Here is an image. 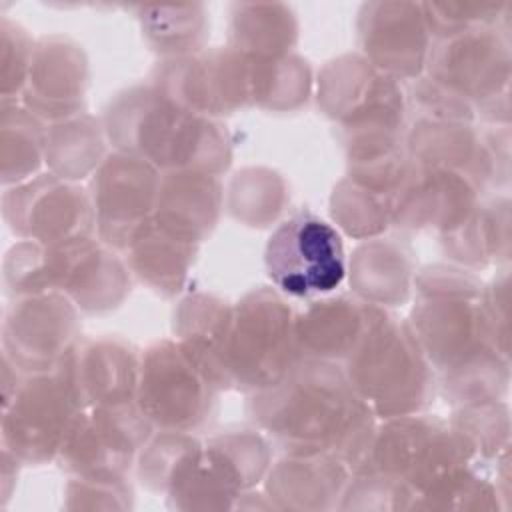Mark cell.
I'll use <instances>...</instances> for the list:
<instances>
[{
    "label": "cell",
    "mask_w": 512,
    "mask_h": 512,
    "mask_svg": "<svg viewBox=\"0 0 512 512\" xmlns=\"http://www.w3.org/2000/svg\"><path fill=\"white\" fill-rule=\"evenodd\" d=\"M478 204L480 188L472 178L416 162L390 196L394 226L410 232H436L440 238L460 228Z\"/></svg>",
    "instance_id": "cell-21"
},
{
    "label": "cell",
    "mask_w": 512,
    "mask_h": 512,
    "mask_svg": "<svg viewBox=\"0 0 512 512\" xmlns=\"http://www.w3.org/2000/svg\"><path fill=\"white\" fill-rule=\"evenodd\" d=\"M264 268L290 298L330 296L346 278L348 260L338 230L310 210L276 226L264 248Z\"/></svg>",
    "instance_id": "cell-9"
},
{
    "label": "cell",
    "mask_w": 512,
    "mask_h": 512,
    "mask_svg": "<svg viewBox=\"0 0 512 512\" xmlns=\"http://www.w3.org/2000/svg\"><path fill=\"white\" fill-rule=\"evenodd\" d=\"M80 338V310L58 292L12 296L2 322V356L22 374L52 372Z\"/></svg>",
    "instance_id": "cell-18"
},
{
    "label": "cell",
    "mask_w": 512,
    "mask_h": 512,
    "mask_svg": "<svg viewBox=\"0 0 512 512\" xmlns=\"http://www.w3.org/2000/svg\"><path fill=\"white\" fill-rule=\"evenodd\" d=\"M416 304L406 320L436 374L504 348L484 310V282L472 270L434 264L414 276Z\"/></svg>",
    "instance_id": "cell-4"
},
{
    "label": "cell",
    "mask_w": 512,
    "mask_h": 512,
    "mask_svg": "<svg viewBox=\"0 0 512 512\" xmlns=\"http://www.w3.org/2000/svg\"><path fill=\"white\" fill-rule=\"evenodd\" d=\"M222 206L224 192L218 176L194 170L164 172L152 220L200 246L216 228Z\"/></svg>",
    "instance_id": "cell-25"
},
{
    "label": "cell",
    "mask_w": 512,
    "mask_h": 512,
    "mask_svg": "<svg viewBox=\"0 0 512 512\" xmlns=\"http://www.w3.org/2000/svg\"><path fill=\"white\" fill-rule=\"evenodd\" d=\"M356 30L362 56L386 76L414 82L424 74L432 34L420 2H366Z\"/></svg>",
    "instance_id": "cell-20"
},
{
    "label": "cell",
    "mask_w": 512,
    "mask_h": 512,
    "mask_svg": "<svg viewBox=\"0 0 512 512\" xmlns=\"http://www.w3.org/2000/svg\"><path fill=\"white\" fill-rule=\"evenodd\" d=\"M288 200L280 174L268 168H244L228 186V210L246 226H270Z\"/></svg>",
    "instance_id": "cell-35"
},
{
    "label": "cell",
    "mask_w": 512,
    "mask_h": 512,
    "mask_svg": "<svg viewBox=\"0 0 512 512\" xmlns=\"http://www.w3.org/2000/svg\"><path fill=\"white\" fill-rule=\"evenodd\" d=\"M142 36L164 60L190 56L202 50L208 36L204 4L140 6L136 8Z\"/></svg>",
    "instance_id": "cell-33"
},
{
    "label": "cell",
    "mask_w": 512,
    "mask_h": 512,
    "mask_svg": "<svg viewBox=\"0 0 512 512\" xmlns=\"http://www.w3.org/2000/svg\"><path fill=\"white\" fill-rule=\"evenodd\" d=\"M444 252L466 268H484L508 260L510 254V202L498 198L478 204L470 218L454 232L442 236Z\"/></svg>",
    "instance_id": "cell-31"
},
{
    "label": "cell",
    "mask_w": 512,
    "mask_h": 512,
    "mask_svg": "<svg viewBox=\"0 0 512 512\" xmlns=\"http://www.w3.org/2000/svg\"><path fill=\"white\" fill-rule=\"evenodd\" d=\"M440 378L442 392L454 408L504 400L510 382V356L492 350L450 372L440 374Z\"/></svg>",
    "instance_id": "cell-36"
},
{
    "label": "cell",
    "mask_w": 512,
    "mask_h": 512,
    "mask_svg": "<svg viewBox=\"0 0 512 512\" xmlns=\"http://www.w3.org/2000/svg\"><path fill=\"white\" fill-rule=\"evenodd\" d=\"M218 392L176 340H158L142 352L136 406L154 430H200L212 420Z\"/></svg>",
    "instance_id": "cell-11"
},
{
    "label": "cell",
    "mask_w": 512,
    "mask_h": 512,
    "mask_svg": "<svg viewBox=\"0 0 512 512\" xmlns=\"http://www.w3.org/2000/svg\"><path fill=\"white\" fill-rule=\"evenodd\" d=\"M434 38H444L460 30L484 24L508 22V2H420Z\"/></svg>",
    "instance_id": "cell-40"
},
{
    "label": "cell",
    "mask_w": 512,
    "mask_h": 512,
    "mask_svg": "<svg viewBox=\"0 0 512 512\" xmlns=\"http://www.w3.org/2000/svg\"><path fill=\"white\" fill-rule=\"evenodd\" d=\"M470 460L468 448L448 422L418 412L376 424L362 468L402 480L418 498L434 482Z\"/></svg>",
    "instance_id": "cell-10"
},
{
    "label": "cell",
    "mask_w": 512,
    "mask_h": 512,
    "mask_svg": "<svg viewBox=\"0 0 512 512\" xmlns=\"http://www.w3.org/2000/svg\"><path fill=\"white\" fill-rule=\"evenodd\" d=\"M196 436L188 432L158 430L138 454V478L152 492H166L168 482L182 456L196 444Z\"/></svg>",
    "instance_id": "cell-41"
},
{
    "label": "cell",
    "mask_w": 512,
    "mask_h": 512,
    "mask_svg": "<svg viewBox=\"0 0 512 512\" xmlns=\"http://www.w3.org/2000/svg\"><path fill=\"white\" fill-rule=\"evenodd\" d=\"M342 368L378 420L424 412L436 394V372L408 322L386 308Z\"/></svg>",
    "instance_id": "cell-5"
},
{
    "label": "cell",
    "mask_w": 512,
    "mask_h": 512,
    "mask_svg": "<svg viewBox=\"0 0 512 512\" xmlns=\"http://www.w3.org/2000/svg\"><path fill=\"white\" fill-rule=\"evenodd\" d=\"M64 496V506L70 510H126L134 504V492L126 478L72 476Z\"/></svg>",
    "instance_id": "cell-43"
},
{
    "label": "cell",
    "mask_w": 512,
    "mask_h": 512,
    "mask_svg": "<svg viewBox=\"0 0 512 512\" xmlns=\"http://www.w3.org/2000/svg\"><path fill=\"white\" fill-rule=\"evenodd\" d=\"M384 308L356 296H322L296 314L302 358L346 362Z\"/></svg>",
    "instance_id": "cell-23"
},
{
    "label": "cell",
    "mask_w": 512,
    "mask_h": 512,
    "mask_svg": "<svg viewBox=\"0 0 512 512\" xmlns=\"http://www.w3.org/2000/svg\"><path fill=\"white\" fill-rule=\"evenodd\" d=\"M154 428L136 402L82 410L58 462L70 476L126 478Z\"/></svg>",
    "instance_id": "cell-15"
},
{
    "label": "cell",
    "mask_w": 512,
    "mask_h": 512,
    "mask_svg": "<svg viewBox=\"0 0 512 512\" xmlns=\"http://www.w3.org/2000/svg\"><path fill=\"white\" fill-rule=\"evenodd\" d=\"M108 142L164 172L220 176L232 162L226 126L178 106L152 82L120 92L102 118Z\"/></svg>",
    "instance_id": "cell-2"
},
{
    "label": "cell",
    "mask_w": 512,
    "mask_h": 512,
    "mask_svg": "<svg viewBox=\"0 0 512 512\" xmlns=\"http://www.w3.org/2000/svg\"><path fill=\"white\" fill-rule=\"evenodd\" d=\"M162 172L150 162L114 150L90 176L96 236L116 252L154 216Z\"/></svg>",
    "instance_id": "cell-17"
},
{
    "label": "cell",
    "mask_w": 512,
    "mask_h": 512,
    "mask_svg": "<svg viewBox=\"0 0 512 512\" xmlns=\"http://www.w3.org/2000/svg\"><path fill=\"white\" fill-rule=\"evenodd\" d=\"M0 76H2V102H22L26 90L36 40L26 28L10 18L0 24Z\"/></svg>",
    "instance_id": "cell-42"
},
{
    "label": "cell",
    "mask_w": 512,
    "mask_h": 512,
    "mask_svg": "<svg viewBox=\"0 0 512 512\" xmlns=\"http://www.w3.org/2000/svg\"><path fill=\"white\" fill-rule=\"evenodd\" d=\"M152 84L178 106L208 118L254 106L252 56L232 46L162 60Z\"/></svg>",
    "instance_id": "cell-14"
},
{
    "label": "cell",
    "mask_w": 512,
    "mask_h": 512,
    "mask_svg": "<svg viewBox=\"0 0 512 512\" xmlns=\"http://www.w3.org/2000/svg\"><path fill=\"white\" fill-rule=\"evenodd\" d=\"M334 222L356 240L378 238L392 224L390 198L344 178L332 192Z\"/></svg>",
    "instance_id": "cell-38"
},
{
    "label": "cell",
    "mask_w": 512,
    "mask_h": 512,
    "mask_svg": "<svg viewBox=\"0 0 512 512\" xmlns=\"http://www.w3.org/2000/svg\"><path fill=\"white\" fill-rule=\"evenodd\" d=\"M82 410L56 370L22 374L2 400V448L22 464L56 460Z\"/></svg>",
    "instance_id": "cell-12"
},
{
    "label": "cell",
    "mask_w": 512,
    "mask_h": 512,
    "mask_svg": "<svg viewBox=\"0 0 512 512\" xmlns=\"http://www.w3.org/2000/svg\"><path fill=\"white\" fill-rule=\"evenodd\" d=\"M348 278L356 298L380 308L402 306L414 288V258L394 238L364 240L348 260Z\"/></svg>",
    "instance_id": "cell-27"
},
{
    "label": "cell",
    "mask_w": 512,
    "mask_h": 512,
    "mask_svg": "<svg viewBox=\"0 0 512 512\" xmlns=\"http://www.w3.org/2000/svg\"><path fill=\"white\" fill-rule=\"evenodd\" d=\"M272 464L270 442L258 430H230L196 444L178 462L168 506L178 510L234 508L242 492L262 482Z\"/></svg>",
    "instance_id": "cell-7"
},
{
    "label": "cell",
    "mask_w": 512,
    "mask_h": 512,
    "mask_svg": "<svg viewBox=\"0 0 512 512\" xmlns=\"http://www.w3.org/2000/svg\"><path fill=\"white\" fill-rule=\"evenodd\" d=\"M2 216L20 240L44 246L94 236L96 220L90 192L78 182L38 174L2 194Z\"/></svg>",
    "instance_id": "cell-16"
},
{
    "label": "cell",
    "mask_w": 512,
    "mask_h": 512,
    "mask_svg": "<svg viewBox=\"0 0 512 512\" xmlns=\"http://www.w3.org/2000/svg\"><path fill=\"white\" fill-rule=\"evenodd\" d=\"M248 414L286 454H330L352 472L368 458L378 418L336 362L302 358L276 386L250 394Z\"/></svg>",
    "instance_id": "cell-1"
},
{
    "label": "cell",
    "mask_w": 512,
    "mask_h": 512,
    "mask_svg": "<svg viewBox=\"0 0 512 512\" xmlns=\"http://www.w3.org/2000/svg\"><path fill=\"white\" fill-rule=\"evenodd\" d=\"M318 104L344 136L404 134L408 104L400 82L380 72L362 54H342L322 68Z\"/></svg>",
    "instance_id": "cell-13"
},
{
    "label": "cell",
    "mask_w": 512,
    "mask_h": 512,
    "mask_svg": "<svg viewBox=\"0 0 512 512\" xmlns=\"http://www.w3.org/2000/svg\"><path fill=\"white\" fill-rule=\"evenodd\" d=\"M422 76L466 100L476 114L496 126V112L508 118V26L484 24L434 38Z\"/></svg>",
    "instance_id": "cell-8"
},
{
    "label": "cell",
    "mask_w": 512,
    "mask_h": 512,
    "mask_svg": "<svg viewBox=\"0 0 512 512\" xmlns=\"http://www.w3.org/2000/svg\"><path fill=\"white\" fill-rule=\"evenodd\" d=\"M140 362L142 352L118 336H80L54 370L88 410L136 402Z\"/></svg>",
    "instance_id": "cell-19"
},
{
    "label": "cell",
    "mask_w": 512,
    "mask_h": 512,
    "mask_svg": "<svg viewBox=\"0 0 512 512\" xmlns=\"http://www.w3.org/2000/svg\"><path fill=\"white\" fill-rule=\"evenodd\" d=\"M196 254L198 244L164 230L150 218L124 250V260L150 290L160 296H174L182 290Z\"/></svg>",
    "instance_id": "cell-28"
},
{
    "label": "cell",
    "mask_w": 512,
    "mask_h": 512,
    "mask_svg": "<svg viewBox=\"0 0 512 512\" xmlns=\"http://www.w3.org/2000/svg\"><path fill=\"white\" fill-rule=\"evenodd\" d=\"M416 494L402 480L378 470L362 468L352 472L338 508L350 510H412Z\"/></svg>",
    "instance_id": "cell-39"
},
{
    "label": "cell",
    "mask_w": 512,
    "mask_h": 512,
    "mask_svg": "<svg viewBox=\"0 0 512 512\" xmlns=\"http://www.w3.org/2000/svg\"><path fill=\"white\" fill-rule=\"evenodd\" d=\"M130 268L98 236L54 246L18 240L4 258V286L10 296L58 292L80 312L116 310L130 294Z\"/></svg>",
    "instance_id": "cell-3"
},
{
    "label": "cell",
    "mask_w": 512,
    "mask_h": 512,
    "mask_svg": "<svg viewBox=\"0 0 512 512\" xmlns=\"http://www.w3.org/2000/svg\"><path fill=\"white\" fill-rule=\"evenodd\" d=\"M508 270L504 268L490 284H484L482 304L504 348H508Z\"/></svg>",
    "instance_id": "cell-44"
},
{
    "label": "cell",
    "mask_w": 512,
    "mask_h": 512,
    "mask_svg": "<svg viewBox=\"0 0 512 512\" xmlns=\"http://www.w3.org/2000/svg\"><path fill=\"white\" fill-rule=\"evenodd\" d=\"M48 124L20 102H2L0 172L6 188L22 184L46 164Z\"/></svg>",
    "instance_id": "cell-32"
},
{
    "label": "cell",
    "mask_w": 512,
    "mask_h": 512,
    "mask_svg": "<svg viewBox=\"0 0 512 512\" xmlns=\"http://www.w3.org/2000/svg\"><path fill=\"white\" fill-rule=\"evenodd\" d=\"M298 30V18L288 4L238 2L230 8V46L252 58L292 54Z\"/></svg>",
    "instance_id": "cell-29"
},
{
    "label": "cell",
    "mask_w": 512,
    "mask_h": 512,
    "mask_svg": "<svg viewBox=\"0 0 512 512\" xmlns=\"http://www.w3.org/2000/svg\"><path fill=\"white\" fill-rule=\"evenodd\" d=\"M310 90V66L300 56L254 58V106L278 112L294 110L306 104Z\"/></svg>",
    "instance_id": "cell-37"
},
{
    "label": "cell",
    "mask_w": 512,
    "mask_h": 512,
    "mask_svg": "<svg viewBox=\"0 0 512 512\" xmlns=\"http://www.w3.org/2000/svg\"><path fill=\"white\" fill-rule=\"evenodd\" d=\"M90 82L88 58L80 44L62 34L36 40L22 102L44 122H60L84 112Z\"/></svg>",
    "instance_id": "cell-22"
},
{
    "label": "cell",
    "mask_w": 512,
    "mask_h": 512,
    "mask_svg": "<svg viewBox=\"0 0 512 512\" xmlns=\"http://www.w3.org/2000/svg\"><path fill=\"white\" fill-rule=\"evenodd\" d=\"M104 124L88 112L48 124L46 166L50 174L78 182L92 176L106 154Z\"/></svg>",
    "instance_id": "cell-30"
},
{
    "label": "cell",
    "mask_w": 512,
    "mask_h": 512,
    "mask_svg": "<svg viewBox=\"0 0 512 512\" xmlns=\"http://www.w3.org/2000/svg\"><path fill=\"white\" fill-rule=\"evenodd\" d=\"M448 424L476 462L490 466L510 452V414L504 400L456 406Z\"/></svg>",
    "instance_id": "cell-34"
},
{
    "label": "cell",
    "mask_w": 512,
    "mask_h": 512,
    "mask_svg": "<svg viewBox=\"0 0 512 512\" xmlns=\"http://www.w3.org/2000/svg\"><path fill=\"white\" fill-rule=\"evenodd\" d=\"M352 470L330 454H286L270 464L266 496L274 508L330 510L338 508Z\"/></svg>",
    "instance_id": "cell-24"
},
{
    "label": "cell",
    "mask_w": 512,
    "mask_h": 512,
    "mask_svg": "<svg viewBox=\"0 0 512 512\" xmlns=\"http://www.w3.org/2000/svg\"><path fill=\"white\" fill-rule=\"evenodd\" d=\"M230 322L232 304L206 292L186 296L174 310V340L218 390H228L224 350Z\"/></svg>",
    "instance_id": "cell-26"
},
{
    "label": "cell",
    "mask_w": 512,
    "mask_h": 512,
    "mask_svg": "<svg viewBox=\"0 0 512 512\" xmlns=\"http://www.w3.org/2000/svg\"><path fill=\"white\" fill-rule=\"evenodd\" d=\"M296 314L284 294L272 288H254L232 304L224 350L228 388L254 394L288 376L302 360Z\"/></svg>",
    "instance_id": "cell-6"
}]
</instances>
